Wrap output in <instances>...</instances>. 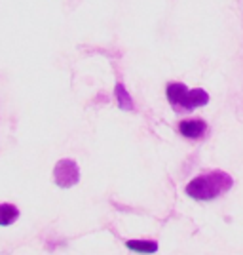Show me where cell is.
<instances>
[{
	"label": "cell",
	"instance_id": "cell-5",
	"mask_svg": "<svg viewBox=\"0 0 243 255\" xmlns=\"http://www.w3.org/2000/svg\"><path fill=\"white\" fill-rule=\"evenodd\" d=\"M19 219V208L13 206L10 202H2L0 204V225L2 227H8V225H13Z\"/></svg>",
	"mask_w": 243,
	"mask_h": 255
},
{
	"label": "cell",
	"instance_id": "cell-2",
	"mask_svg": "<svg viewBox=\"0 0 243 255\" xmlns=\"http://www.w3.org/2000/svg\"><path fill=\"white\" fill-rule=\"evenodd\" d=\"M53 181L61 189L74 187L80 181V168H78V164L71 158L59 160L55 164V168H53Z\"/></svg>",
	"mask_w": 243,
	"mask_h": 255
},
{
	"label": "cell",
	"instance_id": "cell-6",
	"mask_svg": "<svg viewBox=\"0 0 243 255\" xmlns=\"http://www.w3.org/2000/svg\"><path fill=\"white\" fill-rule=\"evenodd\" d=\"M126 248L137 254H156L158 252V242L154 240H127Z\"/></svg>",
	"mask_w": 243,
	"mask_h": 255
},
{
	"label": "cell",
	"instance_id": "cell-4",
	"mask_svg": "<svg viewBox=\"0 0 243 255\" xmlns=\"http://www.w3.org/2000/svg\"><path fill=\"white\" fill-rule=\"evenodd\" d=\"M179 133L186 139H201L207 133V124L200 118H188L179 122Z\"/></svg>",
	"mask_w": 243,
	"mask_h": 255
},
{
	"label": "cell",
	"instance_id": "cell-1",
	"mask_svg": "<svg viewBox=\"0 0 243 255\" xmlns=\"http://www.w3.org/2000/svg\"><path fill=\"white\" fill-rule=\"evenodd\" d=\"M234 179L226 173V171L215 170L207 171V173H201L196 179H192L186 185V194L194 198V200H200V202H209L215 200L222 194L232 189Z\"/></svg>",
	"mask_w": 243,
	"mask_h": 255
},
{
	"label": "cell",
	"instance_id": "cell-3",
	"mask_svg": "<svg viewBox=\"0 0 243 255\" xmlns=\"http://www.w3.org/2000/svg\"><path fill=\"white\" fill-rule=\"evenodd\" d=\"M188 92L190 88L182 82H169L167 88H165V96H167V101L169 105L179 111V113H188L190 107H188Z\"/></svg>",
	"mask_w": 243,
	"mask_h": 255
},
{
	"label": "cell",
	"instance_id": "cell-7",
	"mask_svg": "<svg viewBox=\"0 0 243 255\" xmlns=\"http://www.w3.org/2000/svg\"><path fill=\"white\" fill-rule=\"evenodd\" d=\"M114 97H116V103L118 107L122 109V111H133L135 105H133V99L129 96V92H127L124 84L122 82H118L116 88H114Z\"/></svg>",
	"mask_w": 243,
	"mask_h": 255
}]
</instances>
